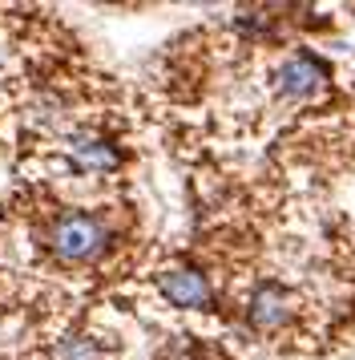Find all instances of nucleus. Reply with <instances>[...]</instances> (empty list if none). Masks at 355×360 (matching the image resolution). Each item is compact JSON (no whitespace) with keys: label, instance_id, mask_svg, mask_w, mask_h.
<instances>
[{"label":"nucleus","instance_id":"obj_4","mask_svg":"<svg viewBox=\"0 0 355 360\" xmlns=\"http://www.w3.org/2000/svg\"><path fill=\"white\" fill-rule=\"evenodd\" d=\"M161 300L178 311H214V283L202 267H170L158 276Z\"/></svg>","mask_w":355,"mask_h":360},{"label":"nucleus","instance_id":"obj_7","mask_svg":"<svg viewBox=\"0 0 355 360\" xmlns=\"http://www.w3.org/2000/svg\"><path fill=\"white\" fill-rule=\"evenodd\" d=\"M161 360H222L214 348H206V344L198 340H186V344H174V348H166L161 352Z\"/></svg>","mask_w":355,"mask_h":360},{"label":"nucleus","instance_id":"obj_2","mask_svg":"<svg viewBox=\"0 0 355 360\" xmlns=\"http://www.w3.org/2000/svg\"><path fill=\"white\" fill-rule=\"evenodd\" d=\"M295 316H299V295L290 292L287 283H279V279H262L250 292V300H246V324L255 332H267V336L290 328Z\"/></svg>","mask_w":355,"mask_h":360},{"label":"nucleus","instance_id":"obj_1","mask_svg":"<svg viewBox=\"0 0 355 360\" xmlns=\"http://www.w3.org/2000/svg\"><path fill=\"white\" fill-rule=\"evenodd\" d=\"M113 243L109 223L93 211H61L45 227V247L53 259L69 263V267H85L97 263Z\"/></svg>","mask_w":355,"mask_h":360},{"label":"nucleus","instance_id":"obj_5","mask_svg":"<svg viewBox=\"0 0 355 360\" xmlns=\"http://www.w3.org/2000/svg\"><path fill=\"white\" fill-rule=\"evenodd\" d=\"M65 154H69L73 170H81V174H113V170H121V162H126V154H121V146L113 138L89 134V130L69 134Z\"/></svg>","mask_w":355,"mask_h":360},{"label":"nucleus","instance_id":"obj_6","mask_svg":"<svg viewBox=\"0 0 355 360\" xmlns=\"http://www.w3.org/2000/svg\"><path fill=\"white\" fill-rule=\"evenodd\" d=\"M48 360H105V352L93 336H65L48 348Z\"/></svg>","mask_w":355,"mask_h":360},{"label":"nucleus","instance_id":"obj_3","mask_svg":"<svg viewBox=\"0 0 355 360\" xmlns=\"http://www.w3.org/2000/svg\"><path fill=\"white\" fill-rule=\"evenodd\" d=\"M331 82V65L323 61L319 53H290L287 61H279V69H274V94L283 101H307L315 98L323 85Z\"/></svg>","mask_w":355,"mask_h":360}]
</instances>
